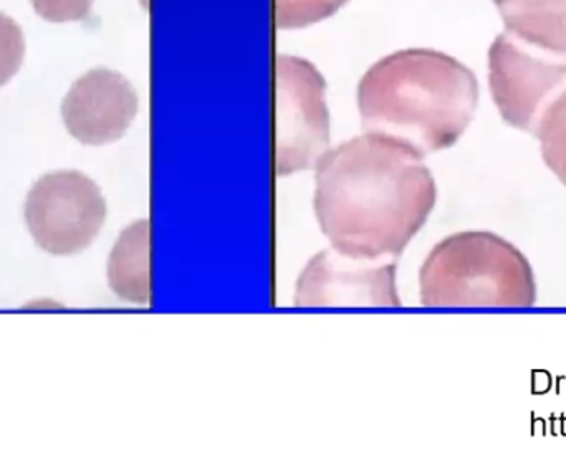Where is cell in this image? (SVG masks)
I'll return each mask as SVG.
<instances>
[{"label": "cell", "mask_w": 566, "mask_h": 465, "mask_svg": "<svg viewBox=\"0 0 566 465\" xmlns=\"http://www.w3.org/2000/svg\"><path fill=\"white\" fill-rule=\"evenodd\" d=\"M348 0H275L277 29H303L335 15Z\"/></svg>", "instance_id": "cell-12"}, {"label": "cell", "mask_w": 566, "mask_h": 465, "mask_svg": "<svg viewBox=\"0 0 566 465\" xmlns=\"http://www.w3.org/2000/svg\"><path fill=\"white\" fill-rule=\"evenodd\" d=\"M25 55L22 29L15 20L0 13V86L7 85L22 66Z\"/></svg>", "instance_id": "cell-13"}, {"label": "cell", "mask_w": 566, "mask_h": 465, "mask_svg": "<svg viewBox=\"0 0 566 465\" xmlns=\"http://www.w3.org/2000/svg\"><path fill=\"white\" fill-rule=\"evenodd\" d=\"M138 113L132 83L108 68H95L76 80L63 99L62 116L70 135L83 145L118 141Z\"/></svg>", "instance_id": "cell-8"}, {"label": "cell", "mask_w": 566, "mask_h": 465, "mask_svg": "<svg viewBox=\"0 0 566 465\" xmlns=\"http://www.w3.org/2000/svg\"><path fill=\"white\" fill-rule=\"evenodd\" d=\"M505 32L525 42L566 50V0H494Z\"/></svg>", "instance_id": "cell-10"}, {"label": "cell", "mask_w": 566, "mask_h": 465, "mask_svg": "<svg viewBox=\"0 0 566 465\" xmlns=\"http://www.w3.org/2000/svg\"><path fill=\"white\" fill-rule=\"evenodd\" d=\"M25 219L43 251L75 255L90 247L102 231L106 201L96 182L82 172H50L30 189Z\"/></svg>", "instance_id": "cell-6"}, {"label": "cell", "mask_w": 566, "mask_h": 465, "mask_svg": "<svg viewBox=\"0 0 566 465\" xmlns=\"http://www.w3.org/2000/svg\"><path fill=\"white\" fill-rule=\"evenodd\" d=\"M326 83L308 60L275 56V171L277 176L313 168L328 151Z\"/></svg>", "instance_id": "cell-4"}, {"label": "cell", "mask_w": 566, "mask_h": 465, "mask_svg": "<svg viewBox=\"0 0 566 465\" xmlns=\"http://www.w3.org/2000/svg\"><path fill=\"white\" fill-rule=\"evenodd\" d=\"M108 282L112 290L123 300L136 305L149 304L148 221L133 222L119 235L109 255Z\"/></svg>", "instance_id": "cell-9"}, {"label": "cell", "mask_w": 566, "mask_h": 465, "mask_svg": "<svg viewBox=\"0 0 566 465\" xmlns=\"http://www.w3.org/2000/svg\"><path fill=\"white\" fill-rule=\"evenodd\" d=\"M422 159L373 133L328 149L315 166L313 208L332 247L369 261L398 258L438 199Z\"/></svg>", "instance_id": "cell-1"}, {"label": "cell", "mask_w": 566, "mask_h": 465, "mask_svg": "<svg viewBox=\"0 0 566 465\" xmlns=\"http://www.w3.org/2000/svg\"><path fill=\"white\" fill-rule=\"evenodd\" d=\"M33 9L49 22H78L92 12L95 0H30Z\"/></svg>", "instance_id": "cell-14"}, {"label": "cell", "mask_w": 566, "mask_h": 465, "mask_svg": "<svg viewBox=\"0 0 566 465\" xmlns=\"http://www.w3.org/2000/svg\"><path fill=\"white\" fill-rule=\"evenodd\" d=\"M532 133L541 142L545 165L566 186V88L542 113Z\"/></svg>", "instance_id": "cell-11"}, {"label": "cell", "mask_w": 566, "mask_h": 465, "mask_svg": "<svg viewBox=\"0 0 566 465\" xmlns=\"http://www.w3.org/2000/svg\"><path fill=\"white\" fill-rule=\"evenodd\" d=\"M492 99L507 125L532 131L566 88V50L499 33L489 50Z\"/></svg>", "instance_id": "cell-5"}, {"label": "cell", "mask_w": 566, "mask_h": 465, "mask_svg": "<svg viewBox=\"0 0 566 465\" xmlns=\"http://www.w3.org/2000/svg\"><path fill=\"white\" fill-rule=\"evenodd\" d=\"M296 307H399L396 264L352 257L336 249L316 254L296 282Z\"/></svg>", "instance_id": "cell-7"}, {"label": "cell", "mask_w": 566, "mask_h": 465, "mask_svg": "<svg viewBox=\"0 0 566 465\" xmlns=\"http://www.w3.org/2000/svg\"><path fill=\"white\" fill-rule=\"evenodd\" d=\"M479 82L448 53L408 49L376 62L359 80L361 126L424 156L451 148L474 119Z\"/></svg>", "instance_id": "cell-2"}, {"label": "cell", "mask_w": 566, "mask_h": 465, "mask_svg": "<svg viewBox=\"0 0 566 465\" xmlns=\"http://www.w3.org/2000/svg\"><path fill=\"white\" fill-rule=\"evenodd\" d=\"M421 304L449 308H531L537 282L531 262L492 232H459L432 249L419 272Z\"/></svg>", "instance_id": "cell-3"}]
</instances>
